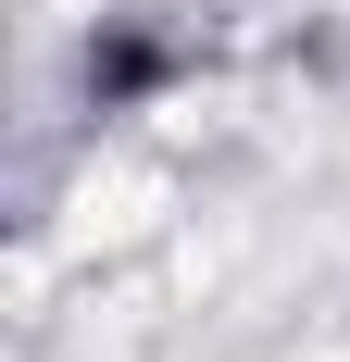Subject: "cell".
<instances>
[{
    "label": "cell",
    "instance_id": "1",
    "mask_svg": "<svg viewBox=\"0 0 350 362\" xmlns=\"http://www.w3.org/2000/svg\"><path fill=\"white\" fill-rule=\"evenodd\" d=\"M163 75H175V50H163V37H138V25H113V37H88V100H101V112L150 100Z\"/></svg>",
    "mask_w": 350,
    "mask_h": 362
}]
</instances>
